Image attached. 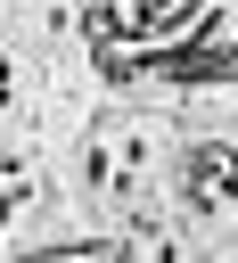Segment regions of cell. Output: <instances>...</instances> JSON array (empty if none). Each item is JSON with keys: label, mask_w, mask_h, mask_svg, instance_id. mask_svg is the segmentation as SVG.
Masks as SVG:
<instances>
[{"label": "cell", "mask_w": 238, "mask_h": 263, "mask_svg": "<svg viewBox=\"0 0 238 263\" xmlns=\"http://www.w3.org/2000/svg\"><path fill=\"white\" fill-rule=\"evenodd\" d=\"M189 197H197V205H222V197H238V156H230L222 140L189 148Z\"/></svg>", "instance_id": "1"}]
</instances>
